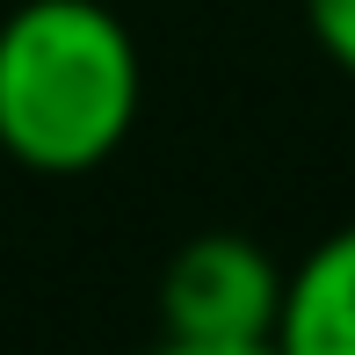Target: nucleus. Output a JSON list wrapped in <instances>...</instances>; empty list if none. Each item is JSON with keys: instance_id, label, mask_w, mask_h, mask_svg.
Masks as SVG:
<instances>
[{"instance_id": "obj_1", "label": "nucleus", "mask_w": 355, "mask_h": 355, "mask_svg": "<svg viewBox=\"0 0 355 355\" xmlns=\"http://www.w3.org/2000/svg\"><path fill=\"white\" fill-rule=\"evenodd\" d=\"M138 123V44L102 0H22L0 22V153L87 174Z\"/></svg>"}, {"instance_id": "obj_2", "label": "nucleus", "mask_w": 355, "mask_h": 355, "mask_svg": "<svg viewBox=\"0 0 355 355\" xmlns=\"http://www.w3.org/2000/svg\"><path fill=\"white\" fill-rule=\"evenodd\" d=\"M283 283L247 232H203L159 276V319L174 341H276Z\"/></svg>"}, {"instance_id": "obj_3", "label": "nucleus", "mask_w": 355, "mask_h": 355, "mask_svg": "<svg viewBox=\"0 0 355 355\" xmlns=\"http://www.w3.org/2000/svg\"><path fill=\"white\" fill-rule=\"evenodd\" d=\"M283 355H355V225L319 239L283 283L276 312Z\"/></svg>"}, {"instance_id": "obj_4", "label": "nucleus", "mask_w": 355, "mask_h": 355, "mask_svg": "<svg viewBox=\"0 0 355 355\" xmlns=\"http://www.w3.org/2000/svg\"><path fill=\"white\" fill-rule=\"evenodd\" d=\"M304 22H312L319 51L341 73H355V0H304Z\"/></svg>"}, {"instance_id": "obj_5", "label": "nucleus", "mask_w": 355, "mask_h": 355, "mask_svg": "<svg viewBox=\"0 0 355 355\" xmlns=\"http://www.w3.org/2000/svg\"><path fill=\"white\" fill-rule=\"evenodd\" d=\"M153 355H283V348L276 341H174V334H167Z\"/></svg>"}]
</instances>
